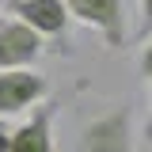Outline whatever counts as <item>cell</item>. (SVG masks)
<instances>
[{"instance_id":"cell-1","label":"cell","mask_w":152,"mask_h":152,"mask_svg":"<svg viewBox=\"0 0 152 152\" xmlns=\"http://www.w3.org/2000/svg\"><path fill=\"white\" fill-rule=\"evenodd\" d=\"M80 152H137L133 107L114 103L110 110L88 118L84 129H80Z\"/></svg>"},{"instance_id":"cell-2","label":"cell","mask_w":152,"mask_h":152,"mask_svg":"<svg viewBox=\"0 0 152 152\" xmlns=\"http://www.w3.org/2000/svg\"><path fill=\"white\" fill-rule=\"evenodd\" d=\"M69 15L84 27H91L110 50H122L129 38V19H126V4L122 0H65Z\"/></svg>"},{"instance_id":"cell-3","label":"cell","mask_w":152,"mask_h":152,"mask_svg":"<svg viewBox=\"0 0 152 152\" xmlns=\"http://www.w3.org/2000/svg\"><path fill=\"white\" fill-rule=\"evenodd\" d=\"M50 95V80L34 69H8L0 72V118L27 114Z\"/></svg>"},{"instance_id":"cell-4","label":"cell","mask_w":152,"mask_h":152,"mask_svg":"<svg viewBox=\"0 0 152 152\" xmlns=\"http://www.w3.org/2000/svg\"><path fill=\"white\" fill-rule=\"evenodd\" d=\"M46 50V38L31 31L23 19L8 15L0 19V72H8V69H31L38 57Z\"/></svg>"},{"instance_id":"cell-5","label":"cell","mask_w":152,"mask_h":152,"mask_svg":"<svg viewBox=\"0 0 152 152\" xmlns=\"http://www.w3.org/2000/svg\"><path fill=\"white\" fill-rule=\"evenodd\" d=\"M4 8H8V15L23 19L42 38H65L69 27H72L65 0H4Z\"/></svg>"},{"instance_id":"cell-6","label":"cell","mask_w":152,"mask_h":152,"mask_svg":"<svg viewBox=\"0 0 152 152\" xmlns=\"http://www.w3.org/2000/svg\"><path fill=\"white\" fill-rule=\"evenodd\" d=\"M53 118H57V107L42 99L19 126H12V148L8 152H57Z\"/></svg>"},{"instance_id":"cell-7","label":"cell","mask_w":152,"mask_h":152,"mask_svg":"<svg viewBox=\"0 0 152 152\" xmlns=\"http://www.w3.org/2000/svg\"><path fill=\"white\" fill-rule=\"evenodd\" d=\"M141 4V19H137V38L152 34V0H137Z\"/></svg>"},{"instance_id":"cell-8","label":"cell","mask_w":152,"mask_h":152,"mask_svg":"<svg viewBox=\"0 0 152 152\" xmlns=\"http://www.w3.org/2000/svg\"><path fill=\"white\" fill-rule=\"evenodd\" d=\"M141 76H145V84L152 88V34H148V42H145V50H141Z\"/></svg>"},{"instance_id":"cell-9","label":"cell","mask_w":152,"mask_h":152,"mask_svg":"<svg viewBox=\"0 0 152 152\" xmlns=\"http://www.w3.org/2000/svg\"><path fill=\"white\" fill-rule=\"evenodd\" d=\"M12 148V126H8V118H0V152Z\"/></svg>"},{"instance_id":"cell-10","label":"cell","mask_w":152,"mask_h":152,"mask_svg":"<svg viewBox=\"0 0 152 152\" xmlns=\"http://www.w3.org/2000/svg\"><path fill=\"white\" fill-rule=\"evenodd\" d=\"M148 95H152V88H148ZM145 141H148V145H152V118H148V122H145Z\"/></svg>"},{"instance_id":"cell-11","label":"cell","mask_w":152,"mask_h":152,"mask_svg":"<svg viewBox=\"0 0 152 152\" xmlns=\"http://www.w3.org/2000/svg\"><path fill=\"white\" fill-rule=\"evenodd\" d=\"M0 8H4V0H0Z\"/></svg>"}]
</instances>
